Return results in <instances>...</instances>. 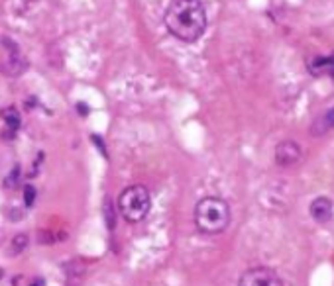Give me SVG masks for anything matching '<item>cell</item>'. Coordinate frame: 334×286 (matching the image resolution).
I'll return each mask as SVG.
<instances>
[{
    "instance_id": "obj_13",
    "label": "cell",
    "mask_w": 334,
    "mask_h": 286,
    "mask_svg": "<svg viewBox=\"0 0 334 286\" xmlns=\"http://www.w3.org/2000/svg\"><path fill=\"white\" fill-rule=\"evenodd\" d=\"M104 214H106V225L112 229L116 225V222H114V212L110 210V204H108V200H106V204H104Z\"/></svg>"
},
{
    "instance_id": "obj_10",
    "label": "cell",
    "mask_w": 334,
    "mask_h": 286,
    "mask_svg": "<svg viewBox=\"0 0 334 286\" xmlns=\"http://www.w3.org/2000/svg\"><path fill=\"white\" fill-rule=\"evenodd\" d=\"M28 236L26 233H20V236H14L12 243H10V251H12V255H20V253H24L28 247Z\"/></svg>"
},
{
    "instance_id": "obj_4",
    "label": "cell",
    "mask_w": 334,
    "mask_h": 286,
    "mask_svg": "<svg viewBox=\"0 0 334 286\" xmlns=\"http://www.w3.org/2000/svg\"><path fill=\"white\" fill-rule=\"evenodd\" d=\"M238 286H283V280L268 267H254L240 276Z\"/></svg>"
},
{
    "instance_id": "obj_3",
    "label": "cell",
    "mask_w": 334,
    "mask_h": 286,
    "mask_svg": "<svg viewBox=\"0 0 334 286\" xmlns=\"http://www.w3.org/2000/svg\"><path fill=\"white\" fill-rule=\"evenodd\" d=\"M152 208V198H150V192L148 188L141 187V185H134L122 190L120 198H118V210L120 216L130 222V224H138L141 222L148 212Z\"/></svg>"
},
{
    "instance_id": "obj_6",
    "label": "cell",
    "mask_w": 334,
    "mask_h": 286,
    "mask_svg": "<svg viewBox=\"0 0 334 286\" xmlns=\"http://www.w3.org/2000/svg\"><path fill=\"white\" fill-rule=\"evenodd\" d=\"M301 157H303V153H301V147L297 141L285 139L275 147V163L279 167H293L301 161Z\"/></svg>"
},
{
    "instance_id": "obj_7",
    "label": "cell",
    "mask_w": 334,
    "mask_h": 286,
    "mask_svg": "<svg viewBox=\"0 0 334 286\" xmlns=\"http://www.w3.org/2000/svg\"><path fill=\"white\" fill-rule=\"evenodd\" d=\"M332 214H334V208H332L330 198H326V196H319V198H315L313 202H311V216L315 218V222H319V224H326V222H330Z\"/></svg>"
},
{
    "instance_id": "obj_5",
    "label": "cell",
    "mask_w": 334,
    "mask_h": 286,
    "mask_svg": "<svg viewBox=\"0 0 334 286\" xmlns=\"http://www.w3.org/2000/svg\"><path fill=\"white\" fill-rule=\"evenodd\" d=\"M0 43L2 45H6V61L2 63V69H4V73H8V75H22L24 71L28 69V61L24 59V55L20 53V47L10 41V39H0Z\"/></svg>"
},
{
    "instance_id": "obj_1",
    "label": "cell",
    "mask_w": 334,
    "mask_h": 286,
    "mask_svg": "<svg viewBox=\"0 0 334 286\" xmlns=\"http://www.w3.org/2000/svg\"><path fill=\"white\" fill-rule=\"evenodd\" d=\"M163 22L171 36L185 43H193L205 34L206 10L201 0H171Z\"/></svg>"
},
{
    "instance_id": "obj_2",
    "label": "cell",
    "mask_w": 334,
    "mask_h": 286,
    "mask_svg": "<svg viewBox=\"0 0 334 286\" xmlns=\"http://www.w3.org/2000/svg\"><path fill=\"white\" fill-rule=\"evenodd\" d=\"M195 225L205 236H219L230 225V206L219 196H206L195 206Z\"/></svg>"
},
{
    "instance_id": "obj_9",
    "label": "cell",
    "mask_w": 334,
    "mask_h": 286,
    "mask_svg": "<svg viewBox=\"0 0 334 286\" xmlns=\"http://www.w3.org/2000/svg\"><path fill=\"white\" fill-rule=\"evenodd\" d=\"M2 118H4L6 125L10 127V132H18V127H20V114L16 112L14 108L4 110V112H2Z\"/></svg>"
},
{
    "instance_id": "obj_12",
    "label": "cell",
    "mask_w": 334,
    "mask_h": 286,
    "mask_svg": "<svg viewBox=\"0 0 334 286\" xmlns=\"http://www.w3.org/2000/svg\"><path fill=\"white\" fill-rule=\"evenodd\" d=\"M24 202H26V206H34V202H36V188L34 187H26L24 188Z\"/></svg>"
},
{
    "instance_id": "obj_16",
    "label": "cell",
    "mask_w": 334,
    "mask_h": 286,
    "mask_svg": "<svg viewBox=\"0 0 334 286\" xmlns=\"http://www.w3.org/2000/svg\"><path fill=\"white\" fill-rule=\"evenodd\" d=\"M32 286H43V284H41V280H39V282H36V284H32Z\"/></svg>"
},
{
    "instance_id": "obj_11",
    "label": "cell",
    "mask_w": 334,
    "mask_h": 286,
    "mask_svg": "<svg viewBox=\"0 0 334 286\" xmlns=\"http://www.w3.org/2000/svg\"><path fill=\"white\" fill-rule=\"evenodd\" d=\"M18 178H20V167H14L12 173L6 176V180H4V187L6 188H14L16 187V183H18Z\"/></svg>"
},
{
    "instance_id": "obj_17",
    "label": "cell",
    "mask_w": 334,
    "mask_h": 286,
    "mask_svg": "<svg viewBox=\"0 0 334 286\" xmlns=\"http://www.w3.org/2000/svg\"><path fill=\"white\" fill-rule=\"evenodd\" d=\"M0 278H2V271H0Z\"/></svg>"
},
{
    "instance_id": "obj_14",
    "label": "cell",
    "mask_w": 334,
    "mask_h": 286,
    "mask_svg": "<svg viewBox=\"0 0 334 286\" xmlns=\"http://www.w3.org/2000/svg\"><path fill=\"white\" fill-rule=\"evenodd\" d=\"M324 132H328V127H326V124H324V120L319 118V120L315 122V125H313V134H315V136H322Z\"/></svg>"
},
{
    "instance_id": "obj_15",
    "label": "cell",
    "mask_w": 334,
    "mask_h": 286,
    "mask_svg": "<svg viewBox=\"0 0 334 286\" xmlns=\"http://www.w3.org/2000/svg\"><path fill=\"white\" fill-rule=\"evenodd\" d=\"M322 120H324V124H326V127L328 129H334V108H330L328 112L322 116Z\"/></svg>"
},
{
    "instance_id": "obj_8",
    "label": "cell",
    "mask_w": 334,
    "mask_h": 286,
    "mask_svg": "<svg viewBox=\"0 0 334 286\" xmlns=\"http://www.w3.org/2000/svg\"><path fill=\"white\" fill-rule=\"evenodd\" d=\"M308 71L315 76L328 75L334 79V55L332 57H317L308 63Z\"/></svg>"
}]
</instances>
